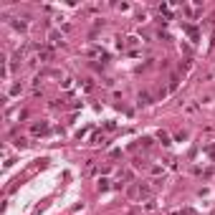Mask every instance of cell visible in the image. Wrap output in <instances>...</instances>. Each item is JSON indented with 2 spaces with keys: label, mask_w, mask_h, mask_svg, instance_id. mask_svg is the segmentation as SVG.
Returning a JSON list of instances; mask_svg holds the SVG:
<instances>
[{
  "label": "cell",
  "mask_w": 215,
  "mask_h": 215,
  "mask_svg": "<svg viewBox=\"0 0 215 215\" xmlns=\"http://www.w3.org/2000/svg\"><path fill=\"white\" fill-rule=\"evenodd\" d=\"M139 101L142 104H149V94H139Z\"/></svg>",
  "instance_id": "2"
},
{
  "label": "cell",
  "mask_w": 215,
  "mask_h": 215,
  "mask_svg": "<svg viewBox=\"0 0 215 215\" xmlns=\"http://www.w3.org/2000/svg\"><path fill=\"white\" fill-rule=\"evenodd\" d=\"M33 132H35V134H41V132H46V124H35V127H33Z\"/></svg>",
  "instance_id": "1"
}]
</instances>
